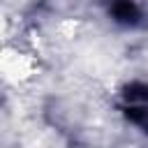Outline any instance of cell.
<instances>
[{"instance_id": "6da1fadb", "label": "cell", "mask_w": 148, "mask_h": 148, "mask_svg": "<svg viewBox=\"0 0 148 148\" xmlns=\"http://www.w3.org/2000/svg\"><path fill=\"white\" fill-rule=\"evenodd\" d=\"M123 111L134 125L148 132V86L143 83L127 86L123 90Z\"/></svg>"}, {"instance_id": "7a4b0ae2", "label": "cell", "mask_w": 148, "mask_h": 148, "mask_svg": "<svg viewBox=\"0 0 148 148\" xmlns=\"http://www.w3.org/2000/svg\"><path fill=\"white\" fill-rule=\"evenodd\" d=\"M111 16L123 25H134L141 18V12L134 0H113L111 2Z\"/></svg>"}]
</instances>
